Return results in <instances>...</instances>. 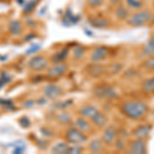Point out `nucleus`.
I'll return each mask as SVG.
<instances>
[{
	"mask_svg": "<svg viewBox=\"0 0 154 154\" xmlns=\"http://www.w3.org/2000/svg\"><path fill=\"white\" fill-rule=\"evenodd\" d=\"M149 107L142 100H125L119 105V112L131 120H142L147 115Z\"/></svg>",
	"mask_w": 154,
	"mask_h": 154,
	"instance_id": "obj_1",
	"label": "nucleus"
},
{
	"mask_svg": "<svg viewBox=\"0 0 154 154\" xmlns=\"http://www.w3.org/2000/svg\"><path fill=\"white\" fill-rule=\"evenodd\" d=\"M151 11L148 8H143L140 11L131 12L130 18L126 20V25L131 28H141V27L150 25Z\"/></svg>",
	"mask_w": 154,
	"mask_h": 154,
	"instance_id": "obj_2",
	"label": "nucleus"
},
{
	"mask_svg": "<svg viewBox=\"0 0 154 154\" xmlns=\"http://www.w3.org/2000/svg\"><path fill=\"white\" fill-rule=\"evenodd\" d=\"M93 93L96 98L102 100H115L116 98H118L116 88L108 83H101L96 85Z\"/></svg>",
	"mask_w": 154,
	"mask_h": 154,
	"instance_id": "obj_3",
	"label": "nucleus"
},
{
	"mask_svg": "<svg viewBox=\"0 0 154 154\" xmlns=\"http://www.w3.org/2000/svg\"><path fill=\"white\" fill-rule=\"evenodd\" d=\"M65 139L66 142H68L69 144L83 145L84 143L88 142V135L80 130H78L76 126H71L66 131Z\"/></svg>",
	"mask_w": 154,
	"mask_h": 154,
	"instance_id": "obj_4",
	"label": "nucleus"
},
{
	"mask_svg": "<svg viewBox=\"0 0 154 154\" xmlns=\"http://www.w3.org/2000/svg\"><path fill=\"white\" fill-rule=\"evenodd\" d=\"M118 128H116V125H108L105 128H103L102 131L101 139L105 144V146H113L114 143L116 142V140L118 139Z\"/></svg>",
	"mask_w": 154,
	"mask_h": 154,
	"instance_id": "obj_5",
	"label": "nucleus"
},
{
	"mask_svg": "<svg viewBox=\"0 0 154 154\" xmlns=\"http://www.w3.org/2000/svg\"><path fill=\"white\" fill-rule=\"evenodd\" d=\"M125 152L131 154H144L147 153V142L143 139L133 138L128 142Z\"/></svg>",
	"mask_w": 154,
	"mask_h": 154,
	"instance_id": "obj_6",
	"label": "nucleus"
},
{
	"mask_svg": "<svg viewBox=\"0 0 154 154\" xmlns=\"http://www.w3.org/2000/svg\"><path fill=\"white\" fill-rule=\"evenodd\" d=\"M109 54H110V49L107 46L100 45L91 51V54H89V60L91 63H102L108 59Z\"/></svg>",
	"mask_w": 154,
	"mask_h": 154,
	"instance_id": "obj_7",
	"label": "nucleus"
},
{
	"mask_svg": "<svg viewBox=\"0 0 154 154\" xmlns=\"http://www.w3.org/2000/svg\"><path fill=\"white\" fill-rule=\"evenodd\" d=\"M85 72L91 78H100L107 73V66L103 63H91L88 66H86Z\"/></svg>",
	"mask_w": 154,
	"mask_h": 154,
	"instance_id": "obj_8",
	"label": "nucleus"
},
{
	"mask_svg": "<svg viewBox=\"0 0 154 154\" xmlns=\"http://www.w3.org/2000/svg\"><path fill=\"white\" fill-rule=\"evenodd\" d=\"M151 131H152V125L149 123H142V125H139L134 128L131 131V136H133V138L146 140L151 135Z\"/></svg>",
	"mask_w": 154,
	"mask_h": 154,
	"instance_id": "obj_9",
	"label": "nucleus"
},
{
	"mask_svg": "<svg viewBox=\"0 0 154 154\" xmlns=\"http://www.w3.org/2000/svg\"><path fill=\"white\" fill-rule=\"evenodd\" d=\"M88 23L91 26L97 29H108L112 26V23L107 17L104 16H94L88 19Z\"/></svg>",
	"mask_w": 154,
	"mask_h": 154,
	"instance_id": "obj_10",
	"label": "nucleus"
},
{
	"mask_svg": "<svg viewBox=\"0 0 154 154\" xmlns=\"http://www.w3.org/2000/svg\"><path fill=\"white\" fill-rule=\"evenodd\" d=\"M131 14V11L125 3H121L113 7V16L118 22H126V20L130 18Z\"/></svg>",
	"mask_w": 154,
	"mask_h": 154,
	"instance_id": "obj_11",
	"label": "nucleus"
},
{
	"mask_svg": "<svg viewBox=\"0 0 154 154\" xmlns=\"http://www.w3.org/2000/svg\"><path fill=\"white\" fill-rule=\"evenodd\" d=\"M48 66V60L43 56H35L30 59L29 67L34 71H41Z\"/></svg>",
	"mask_w": 154,
	"mask_h": 154,
	"instance_id": "obj_12",
	"label": "nucleus"
},
{
	"mask_svg": "<svg viewBox=\"0 0 154 154\" xmlns=\"http://www.w3.org/2000/svg\"><path fill=\"white\" fill-rule=\"evenodd\" d=\"M101 110L97 106L91 105V104H86V105H83L79 108L78 113H79V115L82 116V117L88 119V120H91Z\"/></svg>",
	"mask_w": 154,
	"mask_h": 154,
	"instance_id": "obj_13",
	"label": "nucleus"
},
{
	"mask_svg": "<svg viewBox=\"0 0 154 154\" xmlns=\"http://www.w3.org/2000/svg\"><path fill=\"white\" fill-rule=\"evenodd\" d=\"M74 126H76L78 130H80L81 131H83V133H85L86 135L91 133L94 128H95L91 120L82 117V116H79V117H77L75 119V121H74Z\"/></svg>",
	"mask_w": 154,
	"mask_h": 154,
	"instance_id": "obj_14",
	"label": "nucleus"
},
{
	"mask_svg": "<svg viewBox=\"0 0 154 154\" xmlns=\"http://www.w3.org/2000/svg\"><path fill=\"white\" fill-rule=\"evenodd\" d=\"M62 94H63V88L56 84H48L43 88V95L48 99L59 98Z\"/></svg>",
	"mask_w": 154,
	"mask_h": 154,
	"instance_id": "obj_15",
	"label": "nucleus"
},
{
	"mask_svg": "<svg viewBox=\"0 0 154 154\" xmlns=\"http://www.w3.org/2000/svg\"><path fill=\"white\" fill-rule=\"evenodd\" d=\"M91 121V123H93V125L98 128V130H103V128H105L106 126L108 125L109 117L107 116V114L100 111Z\"/></svg>",
	"mask_w": 154,
	"mask_h": 154,
	"instance_id": "obj_16",
	"label": "nucleus"
},
{
	"mask_svg": "<svg viewBox=\"0 0 154 154\" xmlns=\"http://www.w3.org/2000/svg\"><path fill=\"white\" fill-rule=\"evenodd\" d=\"M140 91L145 96H154V76L144 79L140 84Z\"/></svg>",
	"mask_w": 154,
	"mask_h": 154,
	"instance_id": "obj_17",
	"label": "nucleus"
},
{
	"mask_svg": "<svg viewBox=\"0 0 154 154\" xmlns=\"http://www.w3.org/2000/svg\"><path fill=\"white\" fill-rule=\"evenodd\" d=\"M67 65L62 63H58L56 65H54L53 67L48 69L46 71V74H48V77H51V78H57V77H60L66 73L67 71Z\"/></svg>",
	"mask_w": 154,
	"mask_h": 154,
	"instance_id": "obj_18",
	"label": "nucleus"
},
{
	"mask_svg": "<svg viewBox=\"0 0 154 154\" xmlns=\"http://www.w3.org/2000/svg\"><path fill=\"white\" fill-rule=\"evenodd\" d=\"M88 148L91 153H102L105 150V144L101 138H95L88 142Z\"/></svg>",
	"mask_w": 154,
	"mask_h": 154,
	"instance_id": "obj_19",
	"label": "nucleus"
},
{
	"mask_svg": "<svg viewBox=\"0 0 154 154\" xmlns=\"http://www.w3.org/2000/svg\"><path fill=\"white\" fill-rule=\"evenodd\" d=\"M141 54L144 58L154 54V34L149 37L148 40L143 44L142 48H141Z\"/></svg>",
	"mask_w": 154,
	"mask_h": 154,
	"instance_id": "obj_20",
	"label": "nucleus"
},
{
	"mask_svg": "<svg viewBox=\"0 0 154 154\" xmlns=\"http://www.w3.org/2000/svg\"><path fill=\"white\" fill-rule=\"evenodd\" d=\"M123 3L134 11L145 8V0H125Z\"/></svg>",
	"mask_w": 154,
	"mask_h": 154,
	"instance_id": "obj_21",
	"label": "nucleus"
},
{
	"mask_svg": "<svg viewBox=\"0 0 154 154\" xmlns=\"http://www.w3.org/2000/svg\"><path fill=\"white\" fill-rule=\"evenodd\" d=\"M86 49L82 45H76L72 49V58L75 61H81L85 57Z\"/></svg>",
	"mask_w": 154,
	"mask_h": 154,
	"instance_id": "obj_22",
	"label": "nucleus"
},
{
	"mask_svg": "<svg viewBox=\"0 0 154 154\" xmlns=\"http://www.w3.org/2000/svg\"><path fill=\"white\" fill-rule=\"evenodd\" d=\"M123 69V64H121L120 62H115L110 65L107 66V73L110 75H116V74L120 73Z\"/></svg>",
	"mask_w": 154,
	"mask_h": 154,
	"instance_id": "obj_23",
	"label": "nucleus"
},
{
	"mask_svg": "<svg viewBox=\"0 0 154 154\" xmlns=\"http://www.w3.org/2000/svg\"><path fill=\"white\" fill-rule=\"evenodd\" d=\"M141 67L146 72H154V54L144 59Z\"/></svg>",
	"mask_w": 154,
	"mask_h": 154,
	"instance_id": "obj_24",
	"label": "nucleus"
},
{
	"mask_svg": "<svg viewBox=\"0 0 154 154\" xmlns=\"http://www.w3.org/2000/svg\"><path fill=\"white\" fill-rule=\"evenodd\" d=\"M68 148H69V143L68 142H60V143H57L56 145L51 148V152L58 153V154L67 153Z\"/></svg>",
	"mask_w": 154,
	"mask_h": 154,
	"instance_id": "obj_25",
	"label": "nucleus"
},
{
	"mask_svg": "<svg viewBox=\"0 0 154 154\" xmlns=\"http://www.w3.org/2000/svg\"><path fill=\"white\" fill-rule=\"evenodd\" d=\"M8 30L12 35H19L22 32V24L19 21H11L8 25Z\"/></svg>",
	"mask_w": 154,
	"mask_h": 154,
	"instance_id": "obj_26",
	"label": "nucleus"
},
{
	"mask_svg": "<svg viewBox=\"0 0 154 154\" xmlns=\"http://www.w3.org/2000/svg\"><path fill=\"white\" fill-rule=\"evenodd\" d=\"M68 54V48H65V49H62L61 51L59 53L54 54L53 57H51V60L54 64H58V63H62V62L65 60V58Z\"/></svg>",
	"mask_w": 154,
	"mask_h": 154,
	"instance_id": "obj_27",
	"label": "nucleus"
},
{
	"mask_svg": "<svg viewBox=\"0 0 154 154\" xmlns=\"http://www.w3.org/2000/svg\"><path fill=\"white\" fill-rule=\"evenodd\" d=\"M106 2V0H85L86 6L91 9L99 8Z\"/></svg>",
	"mask_w": 154,
	"mask_h": 154,
	"instance_id": "obj_28",
	"label": "nucleus"
},
{
	"mask_svg": "<svg viewBox=\"0 0 154 154\" xmlns=\"http://www.w3.org/2000/svg\"><path fill=\"white\" fill-rule=\"evenodd\" d=\"M58 120L60 123L62 125H70L72 122V118L70 116V114H68L67 112H62L60 115L58 116Z\"/></svg>",
	"mask_w": 154,
	"mask_h": 154,
	"instance_id": "obj_29",
	"label": "nucleus"
},
{
	"mask_svg": "<svg viewBox=\"0 0 154 154\" xmlns=\"http://www.w3.org/2000/svg\"><path fill=\"white\" fill-rule=\"evenodd\" d=\"M114 147L117 151H126V146H128V143L125 142L123 139H120L118 137V139L116 140V142L114 143Z\"/></svg>",
	"mask_w": 154,
	"mask_h": 154,
	"instance_id": "obj_30",
	"label": "nucleus"
},
{
	"mask_svg": "<svg viewBox=\"0 0 154 154\" xmlns=\"http://www.w3.org/2000/svg\"><path fill=\"white\" fill-rule=\"evenodd\" d=\"M83 151V148L81 145H75V144H72V146L69 145V148H68V151L67 153L69 154H78V153H81Z\"/></svg>",
	"mask_w": 154,
	"mask_h": 154,
	"instance_id": "obj_31",
	"label": "nucleus"
},
{
	"mask_svg": "<svg viewBox=\"0 0 154 154\" xmlns=\"http://www.w3.org/2000/svg\"><path fill=\"white\" fill-rule=\"evenodd\" d=\"M37 2H38V0H30L27 4H25L24 7H23V11L26 12V14H28V12L32 11L34 9V7L36 6Z\"/></svg>",
	"mask_w": 154,
	"mask_h": 154,
	"instance_id": "obj_32",
	"label": "nucleus"
},
{
	"mask_svg": "<svg viewBox=\"0 0 154 154\" xmlns=\"http://www.w3.org/2000/svg\"><path fill=\"white\" fill-rule=\"evenodd\" d=\"M123 1H125V0H108L109 5H110L111 7L117 6V5H119V4L123 3Z\"/></svg>",
	"mask_w": 154,
	"mask_h": 154,
	"instance_id": "obj_33",
	"label": "nucleus"
},
{
	"mask_svg": "<svg viewBox=\"0 0 154 154\" xmlns=\"http://www.w3.org/2000/svg\"><path fill=\"white\" fill-rule=\"evenodd\" d=\"M39 49H40V45H39V44H34L33 46H31V48H30L28 51H27V54H33V53H36L37 51H39Z\"/></svg>",
	"mask_w": 154,
	"mask_h": 154,
	"instance_id": "obj_34",
	"label": "nucleus"
},
{
	"mask_svg": "<svg viewBox=\"0 0 154 154\" xmlns=\"http://www.w3.org/2000/svg\"><path fill=\"white\" fill-rule=\"evenodd\" d=\"M33 106H34V101H31V100L25 102V103L23 104L24 108H30V107H33Z\"/></svg>",
	"mask_w": 154,
	"mask_h": 154,
	"instance_id": "obj_35",
	"label": "nucleus"
},
{
	"mask_svg": "<svg viewBox=\"0 0 154 154\" xmlns=\"http://www.w3.org/2000/svg\"><path fill=\"white\" fill-rule=\"evenodd\" d=\"M29 125H30V121L28 120V118L24 117V118L21 119V125H23V126H25V128H27V126H29Z\"/></svg>",
	"mask_w": 154,
	"mask_h": 154,
	"instance_id": "obj_36",
	"label": "nucleus"
},
{
	"mask_svg": "<svg viewBox=\"0 0 154 154\" xmlns=\"http://www.w3.org/2000/svg\"><path fill=\"white\" fill-rule=\"evenodd\" d=\"M151 26H154V11L151 12V21H150Z\"/></svg>",
	"mask_w": 154,
	"mask_h": 154,
	"instance_id": "obj_37",
	"label": "nucleus"
}]
</instances>
